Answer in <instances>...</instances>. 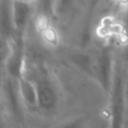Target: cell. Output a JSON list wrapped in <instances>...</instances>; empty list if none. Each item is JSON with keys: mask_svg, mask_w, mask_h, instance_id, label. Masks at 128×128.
<instances>
[{"mask_svg": "<svg viewBox=\"0 0 128 128\" xmlns=\"http://www.w3.org/2000/svg\"><path fill=\"white\" fill-rule=\"evenodd\" d=\"M125 73L123 62L115 61L114 75L109 97V128H124L126 116Z\"/></svg>", "mask_w": 128, "mask_h": 128, "instance_id": "cell-1", "label": "cell"}, {"mask_svg": "<svg viewBox=\"0 0 128 128\" xmlns=\"http://www.w3.org/2000/svg\"><path fill=\"white\" fill-rule=\"evenodd\" d=\"M31 79L37 90V110L44 114L53 113L59 103V94L56 84L49 71L43 66H36L31 75H24Z\"/></svg>", "mask_w": 128, "mask_h": 128, "instance_id": "cell-2", "label": "cell"}, {"mask_svg": "<svg viewBox=\"0 0 128 128\" xmlns=\"http://www.w3.org/2000/svg\"><path fill=\"white\" fill-rule=\"evenodd\" d=\"M115 60L113 56V50L110 45H103L96 57L94 58L93 66V77L97 80L101 89L106 95L109 94L113 75H114Z\"/></svg>", "mask_w": 128, "mask_h": 128, "instance_id": "cell-3", "label": "cell"}, {"mask_svg": "<svg viewBox=\"0 0 128 128\" xmlns=\"http://www.w3.org/2000/svg\"><path fill=\"white\" fill-rule=\"evenodd\" d=\"M26 69V44L25 36L16 35L10 43V51L5 67V76L20 79Z\"/></svg>", "mask_w": 128, "mask_h": 128, "instance_id": "cell-4", "label": "cell"}, {"mask_svg": "<svg viewBox=\"0 0 128 128\" xmlns=\"http://www.w3.org/2000/svg\"><path fill=\"white\" fill-rule=\"evenodd\" d=\"M36 2L31 1H12V13L16 35L25 36L29 23L32 19Z\"/></svg>", "mask_w": 128, "mask_h": 128, "instance_id": "cell-5", "label": "cell"}, {"mask_svg": "<svg viewBox=\"0 0 128 128\" xmlns=\"http://www.w3.org/2000/svg\"><path fill=\"white\" fill-rule=\"evenodd\" d=\"M16 36L14 26L12 1L0 0V38L12 41Z\"/></svg>", "mask_w": 128, "mask_h": 128, "instance_id": "cell-6", "label": "cell"}, {"mask_svg": "<svg viewBox=\"0 0 128 128\" xmlns=\"http://www.w3.org/2000/svg\"><path fill=\"white\" fill-rule=\"evenodd\" d=\"M18 82V91L20 98L24 107L27 109H37L38 98H37V90L35 84L31 79L26 76L21 77L17 80Z\"/></svg>", "mask_w": 128, "mask_h": 128, "instance_id": "cell-7", "label": "cell"}, {"mask_svg": "<svg viewBox=\"0 0 128 128\" xmlns=\"http://www.w3.org/2000/svg\"><path fill=\"white\" fill-rule=\"evenodd\" d=\"M56 128H87L86 120L83 117L72 118L60 123Z\"/></svg>", "mask_w": 128, "mask_h": 128, "instance_id": "cell-8", "label": "cell"}, {"mask_svg": "<svg viewBox=\"0 0 128 128\" xmlns=\"http://www.w3.org/2000/svg\"><path fill=\"white\" fill-rule=\"evenodd\" d=\"M122 5V28L124 34L128 38V2H124Z\"/></svg>", "mask_w": 128, "mask_h": 128, "instance_id": "cell-9", "label": "cell"}, {"mask_svg": "<svg viewBox=\"0 0 128 128\" xmlns=\"http://www.w3.org/2000/svg\"><path fill=\"white\" fill-rule=\"evenodd\" d=\"M125 99H126V112L128 113V67L125 73Z\"/></svg>", "mask_w": 128, "mask_h": 128, "instance_id": "cell-10", "label": "cell"}, {"mask_svg": "<svg viewBox=\"0 0 128 128\" xmlns=\"http://www.w3.org/2000/svg\"><path fill=\"white\" fill-rule=\"evenodd\" d=\"M0 116H6V111H5V105H4V101H3V98H2V94H1V91H0Z\"/></svg>", "mask_w": 128, "mask_h": 128, "instance_id": "cell-11", "label": "cell"}, {"mask_svg": "<svg viewBox=\"0 0 128 128\" xmlns=\"http://www.w3.org/2000/svg\"><path fill=\"white\" fill-rule=\"evenodd\" d=\"M126 63L127 67H128V43L125 45L124 49H123V63Z\"/></svg>", "mask_w": 128, "mask_h": 128, "instance_id": "cell-12", "label": "cell"}, {"mask_svg": "<svg viewBox=\"0 0 128 128\" xmlns=\"http://www.w3.org/2000/svg\"><path fill=\"white\" fill-rule=\"evenodd\" d=\"M96 128H109V124H108V121H103L101 122Z\"/></svg>", "mask_w": 128, "mask_h": 128, "instance_id": "cell-13", "label": "cell"}]
</instances>
